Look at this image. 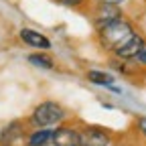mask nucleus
Instances as JSON below:
<instances>
[{"mask_svg": "<svg viewBox=\"0 0 146 146\" xmlns=\"http://www.w3.org/2000/svg\"><path fill=\"white\" fill-rule=\"evenodd\" d=\"M136 63L140 65V67H144L146 69V47L140 51V55H138V57H136Z\"/></svg>", "mask_w": 146, "mask_h": 146, "instance_id": "14", "label": "nucleus"}, {"mask_svg": "<svg viewBox=\"0 0 146 146\" xmlns=\"http://www.w3.org/2000/svg\"><path fill=\"white\" fill-rule=\"evenodd\" d=\"M146 47V39H144V35L140 33H134L130 39H128L120 49H116L112 55L118 59H124V61H136V57L140 55V51Z\"/></svg>", "mask_w": 146, "mask_h": 146, "instance_id": "6", "label": "nucleus"}, {"mask_svg": "<svg viewBox=\"0 0 146 146\" xmlns=\"http://www.w3.org/2000/svg\"><path fill=\"white\" fill-rule=\"evenodd\" d=\"M136 128H138V132L142 134V138L146 140V116H138L136 118Z\"/></svg>", "mask_w": 146, "mask_h": 146, "instance_id": "13", "label": "nucleus"}, {"mask_svg": "<svg viewBox=\"0 0 146 146\" xmlns=\"http://www.w3.org/2000/svg\"><path fill=\"white\" fill-rule=\"evenodd\" d=\"M53 138V128H31L25 144L29 146H45Z\"/></svg>", "mask_w": 146, "mask_h": 146, "instance_id": "10", "label": "nucleus"}, {"mask_svg": "<svg viewBox=\"0 0 146 146\" xmlns=\"http://www.w3.org/2000/svg\"><path fill=\"white\" fill-rule=\"evenodd\" d=\"M0 146H8V144H0Z\"/></svg>", "mask_w": 146, "mask_h": 146, "instance_id": "17", "label": "nucleus"}, {"mask_svg": "<svg viewBox=\"0 0 146 146\" xmlns=\"http://www.w3.org/2000/svg\"><path fill=\"white\" fill-rule=\"evenodd\" d=\"M91 2H106V4H118V6H122L126 0H91Z\"/></svg>", "mask_w": 146, "mask_h": 146, "instance_id": "15", "label": "nucleus"}, {"mask_svg": "<svg viewBox=\"0 0 146 146\" xmlns=\"http://www.w3.org/2000/svg\"><path fill=\"white\" fill-rule=\"evenodd\" d=\"M25 146H29V144H25Z\"/></svg>", "mask_w": 146, "mask_h": 146, "instance_id": "18", "label": "nucleus"}, {"mask_svg": "<svg viewBox=\"0 0 146 146\" xmlns=\"http://www.w3.org/2000/svg\"><path fill=\"white\" fill-rule=\"evenodd\" d=\"M18 39H21L27 47H31L33 51H51L53 43L47 35L35 31L31 27H23L21 31H18Z\"/></svg>", "mask_w": 146, "mask_h": 146, "instance_id": "7", "label": "nucleus"}, {"mask_svg": "<svg viewBox=\"0 0 146 146\" xmlns=\"http://www.w3.org/2000/svg\"><path fill=\"white\" fill-rule=\"evenodd\" d=\"M29 124L25 120H12L8 122L2 130H0V144H8V146H16L18 142H25L27 134H29Z\"/></svg>", "mask_w": 146, "mask_h": 146, "instance_id": "5", "label": "nucleus"}, {"mask_svg": "<svg viewBox=\"0 0 146 146\" xmlns=\"http://www.w3.org/2000/svg\"><path fill=\"white\" fill-rule=\"evenodd\" d=\"M134 33H138L136 25L132 21H128L126 16H122L120 21H116L112 25H108L106 29L98 31V43L106 53L112 55L116 49H120L128 39H130Z\"/></svg>", "mask_w": 146, "mask_h": 146, "instance_id": "2", "label": "nucleus"}, {"mask_svg": "<svg viewBox=\"0 0 146 146\" xmlns=\"http://www.w3.org/2000/svg\"><path fill=\"white\" fill-rule=\"evenodd\" d=\"M85 79L89 83L98 85V87H110V85H114L116 75L112 71H106V69H87L85 71Z\"/></svg>", "mask_w": 146, "mask_h": 146, "instance_id": "9", "label": "nucleus"}, {"mask_svg": "<svg viewBox=\"0 0 146 146\" xmlns=\"http://www.w3.org/2000/svg\"><path fill=\"white\" fill-rule=\"evenodd\" d=\"M114 134L104 126L83 124L79 128V146H112Z\"/></svg>", "mask_w": 146, "mask_h": 146, "instance_id": "4", "label": "nucleus"}, {"mask_svg": "<svg viewBox=\"0 0 146 146\" xmlns=\"http://www.w3.org/2000/svg\"><path fill=\"white\" fill-rule=\"evenodd\" d=\"M69 112L63 104H59L57 100H43L33 108L31 116L27 118V124L31 128H55L63 124Z\"/></svg>", "mask_w": 146, "mask_h": 146, "instance_id": "1", "label": "nucleus"}, {"mask_svg": "<svg viewBox=\"0 0 146 146\" xmlns=\"http://www.w3.org/2000/svg\"><path fill=\"white\" fill-rule=\"evenodd\" d=\"M27 59H29V63H31V65L39 67V69H45V71L55 69V59L51 57L47 51H33Z\"/></svg>", "mask_w": 146, "mask_h": 146, "instance_id": "11", "label": "nucleus"}, {"mask_svg": "<svg viewBox=\"0 0 146 146\" xmlns=\"http://www.w3.org/2000/svg\"><path fill=\"white\" fill-rule=\"evenodd\" d=\"M114 146H132L130 142H118V144H114Z\"/></svg>", "mask_w": 146, "mask_h": 146, "instance_id": "16", "label": "nucleus"}, {"mask_svg": "<svg viewBox=\"0 0 146 146\" xmlns=\"http://www.w3.org/2000/svg\"><path fill=\"white\" fill-rule=\"evenodd\" d=\"M55 2L67 8H87L91 4V0H55Z\"/></svg>", "mask_w": 146, "mask_h": 146, "instance_id": "12", "label": "nucleus"}, {"mask_svg": "<svg viewBox=\"0 0 146 146\" xmlns=\"http://www.w3.org/2000/svg\"><path fill=\"white\" fill-rule=\"evenodd\" d=\"M53 146H79V128L73 124H59L53 128Z\"/></svg>", "mask_w": 146, "mask_h": 146, "instance_id": "8", "label": "nucleus"}, {"mask_svg": "<svg viewBox=\"0 0 146 146\" xmlns=\"http://www.w3.org/2000/svg\"><path fill=\"white\" fill-rule=\"evenodd\" d=\"M89 10V21H91V27L98 31L106 29L108 25H112L116 21H120V18L124 16V10L122 6L118 4H106V2H91L87 6Z\"/></svg>", "mask_w": 146, "mask_h": 146, "instance_id": "3", "label": "nucleus"}]
</instances>
